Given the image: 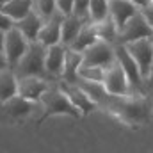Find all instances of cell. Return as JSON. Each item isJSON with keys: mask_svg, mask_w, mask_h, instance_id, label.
I'll return each instance as SVG.
<instances>
[{"mask_svg": "<svg viewBox=\"0 0 153 153\" xmlns=\"http://www.w3.org/2000/svg\"><path fill=\"white\" fill-rule=\"evenodd\" d=\"M57 84H59V87L64 91V94L70 98V102L78 109V112L82 116H89L93 111L98 109V105H96L76 84H68V82H62V80H59Z\"/></svg>", "mask_w": 153, "mask_h": 153, "instance_id": "12", "label": "cell"}, {"mask_svg": "<svg viewBox=\"0 0 153 153\" xmlns=\"http://www.w3.org/2000/svg\"><path fill=\"white\" fill-rule=\"evenodd\" d=\"M98 41V34H96V25L93 22H85L78 32L76 39L71 43L70 50H75V52H84L85 48H89L93 43Z\"/></svg>", "mask_w": 153, "mask_h": 153, "instance_id": "19", "label": "cell"}, {"mask_svg": "<svg viewBox=\"0 0 153 153\" xmlns=\"http://www.w3.org/2000/svg\"><path fill=\"white\" fill-rule=\"evenodd\" d=\"M78 78L91 80V82H103L105 68H100V66H80L78 68Z\"/></svg>", "mask_w": 153, "mask_h": 153, "instance_id": "26", "label": "cell"}, {"mask_svg": "<svg viewBox=\"0 0 153 153\" xmlns=\"http://www.w3.org/2000/svg\"><path fill=\"white\" fill-rule=\"evenodd\" d=\"M153 30L150 29L148 22L144 20L143 13L137 11L119 30H117V39H116V45H128V43H134V41H139V39L144 38H152Z\"/></svg>", "mask_w": 153, "mask_h": 153, "instance_id": "7", "label": "cell"}, {"mask_svg": "<svg viewBox=\"0 0 153 153\" xmlns=\"http://www.w3.org/2000/svg\"><path fill=\"white\" fill-rule=\"evenodd\" d=\"M55 4H57V11H61L64 16L73 14V4H75V0H55Z\"/></svg>", "mask_w": 153, "mask_h": 153, "instance_id": "28", "label": "cell"}, {"mask_svg": "<svg viewBox=\"0 0 153 153\" xmlns=\"http://www.w3.org/2000/svg\"><path fill=\"white\" fill-rule=\"evenodd\" d=\"M96 25V34H98V39H103L111 45H116V39H117V30L119 27L116 25V22L112 20V16L109 14L105 20L94 23Z\"/></svg>", "mask_w": 153, "mask_h": 153, "instance_id": "23", "label": "cell"}, {"mask_svg": "<svg viewBox=\"0 0 153 153\" xmlns=\"http://www.w3.org/2000/svg\"><path fill=\"white\" fill-rule=\"evenodd\" d=\"M100 107L128 126H141L152 119V102L146 94L139 93L109 94Z\"/></svg>", "mask_w": 153, "mask_h": 153, "instance_id": "1", "label": "cell"}, {"mask_svg": "<svg viewBox=\"0 0 153 153\" xmlns=\"http://www.w3.org/2000/svg\"><path fill=\"white\" fill-rule=\"evenodd\" d=\"M116 50V61L121 64L125 75L128 78L130 84V93H139V94H148L146 85H144V78L139 71V66L135 64V61L132 59V55L128 53L125 45H114Z\"/></svg>", "mask_w": 153, "mask_h": 153, "instance_id": "4", "label": "cell"}, {"mask_svg": "<svg viewBox=\"0 0 153 153\" xmlns=\"http://www.w3.org/2000/svg\"><path fill=\"white\" fill-rule=\"evenodd\" d=\"M144 85H146V91H153V64L148 71V75L144 78Z\"/></svg>", "mask_w": 153, "mask_h": 153, "instance_id": "31", "label": "cell"}, {"mask_svg": "<svg viewBox=\"0 0 153 153\" xmlns=\"http://www.w3.org/2000/svg\"><path fill=\"white\" fill-rule=\"evenodd\" d=\"M45 55H46V46H43L39 41L29 43V48L25 52V55L20 59V62L13 68L16 78H23V76H39L45 78L50 84H55L57 80L53 76L48 75L46 66H45Z\"/></svg>", "mask_w": 153, "mask_h": 153, "instance_id": "2", "label": "cell"}, {"mask_svg": "<svg viewBox=\"0 0 153 153\" xmlns=\"http://www.w3.org/2000/svg\"><path fill=\"white\" fill-rule=\"evenodd\" d=\"M32 11L41 20L46 22L57 11V4H55V0H32Z\"/></svg>", "mask_w": 153, "mask_h": 153, "instance_id": "25", "label": "cell"}, {"mask_svg": "<svg viewBox=\"0 0 153 153\" xmlns=\"http://www.w3.org/2000/svg\"><path fill=\"white\" fill-rule=\"evenodd\" d=\"M76 85L100 107L105 100H107V96H109V93H107V89H105V85H103V82H91V80H84V78H78L76 80Z\"/></svg>", "mask_w": 153, "mask_h": 153, "instance_id": "20", "label": "cell"}, {"mask_svg": "<svg viewBox=\"0 0 153 153\" xmlns=\"http://www.w3.org/2000/svg\"><path fill=\"white\" fill-rule=\"evenodd\" d=\"M16 76L13 70H2L0 71V103L7 102L9 98L16 96Z\"/></svg>", "mask_w": 153, "mask_h": 153, "instance_id": "22", "label": "cell"}, {"mask_svg": "<svg viewBox=\"0 0 153 153\" xmlns=\"http://www.w3.org/2000/svg\"><path fill=\"white\" fill-rule=\"evenodd\" d=\"M89 4H91V0H75L73 14L82 18V20H85V22H89Z\"/></svg>", "mask_w": 153, "mask_h": 153, "instance_id": "27", "label": "cell"}, {"mask_svg": "<svg viewBox=\"0 0 153 153\" xmlns=\"http://www.w3.org/2000/svg\"><path fill=\"white\" fill-rule=\"evenodd\" d=\"M50 82H46L45 78H39V76H23V78H16V93L18 96L29 100V102H34L39 103L43 93L48 89Z\"/></svg>", "mask_w": 153, "mask_h": 153, "instance_id": "10", "label": "cell"}, {"mask_svg": "<svg viewBox=\"0 0 153 153\" xmlns=\"http://www.w3.org/2000/svg\"><path fill=\"white\" fill-rule=\"evenodd\" d=\"M85 23V20L78 18L75 14H70V16H64L62 20V25H61V45H64L66 48L71 46V43L76 39L82 25Z\"/></svg>", "mask_w": 153, "mask_h": 153, "instance_id": "17", "label": "cell"}, {"mask_svg": "<svg viewBox=\"0 0 153 153\" xmlns=\"http://www.w3.org/2000/svg\"><path fill=\"white\" fill-rule=\"evenodd\" d=\"M150 41H152V45H153V36H152V38H150Z\"/></svg>", "mask_w": 153, "mask_h": 153, "instance_id": "36", "label": "cell"}, {"mask_svg": "<svg viewBox=\"0 0 153 153\" xmlns=\"http://www.w3.org/2000/svg\"><path fill=\"white\" fill-rule=\"evenodd\" d=\"M5 2H7V0H0V7H2V5H4Z\"/></svg>", "mask_w": 153, "mask_h": 153, "instance_id": "35", "label": "cell"}, {"mask_svg": "<svg viewBox=\"0 0 153 153\" xmlns=\"http://www.w3.org/2000/svg\"><path fill=\"white\" fill-rule=\"evenodd\" d=\"M125 46H126L128 53L132 55V59L135 61V64L139 66V71H141L143 78H146V75H148V71H150V68L153 64V45L150 38L128 43Z\"/></svg>", "mask_w": 153, "mask_h": 153, "instance_id": "9", "label": "cell"}, {"mask_svg": "<svg viewBox=\"0 0 153 153\" xmlns=\"http://www.w3.org/2000/svg\"><path fill=\"white\" fill-rule=\"evenodd\" d=\"M4 39H5V32L0 30V52H4Z\"/></svg>", "mask_w": 153, "mask_h": 153, "instance_id": "34", "label": "cell"}, {"mask_svg": "<svg viewBox=\"0 0 153 153\" xmlns=\"http://www.w3.org/2000/svg\"><path fill=\"white\" fill-rule=\"evenodd\" d=\"M112 62H116L114 45L103 39H98L82 52V66H100L107 70Z\"/></svg>", "mask_w": 153, "mask_h": 153, "instance_id": "6", "label": "cell"}, {"mask_svg": "<svg viewBox=\"0 0 153 153\" xmlns=\"http://www.w3.org/2000/svg\"><path fill=\"white\" fill-rule=\"evenodd\" d=\"M43 23H45V20H41L34 11H30L25 18H22V20L14 22V27H16V29H18V30L27 38L29 43H32V41H38L39 30H41Z\"/></svg>", "mask_w": 153, "mask_h": 153, "instance_id": "16", "label": "cell"}, {"mask_svg": "<svg viewBox=\"0 0 153 153\" xmlns=\"http://www.w3.org/2000/svg\"><path fill=\"white\" fill-rule=\"evenodd\" d=\"M39 103L43 105V116L38 119V126L50 116H70V117H80V112L75 105L70 102V98L64 94V91L59 87V84H50L48 89L43 93Z\"/></svg>", "mask_w": 153, "mask_h": 153, "instance_id": "3", "label": "cell"}, {"mask_svg": "<svg viewBox=\"0 0 153 153\" xmlns=\"http://www.w3.org/2000/svg\"><path fill=\"white\" fill-rule=\"evenodd\" d=\"M62 20H64V14L61 11H55L41 27L39 30L38 41L43 46H52V45H57L61 43V25H62Z\"/></svg>", "mask_w": 153, "mask_h": 153, "instance_id": "13", "label": "cell"}, {"mask_svg": "<svg viewBox=\"0 0 153 153\" xmlns=\"http://www.w3.org/2000/svg\"><path fill=\"white\" fill-rule=\"evenodd\" d=\"M109 2L111 0H91L89 4V22L98 23L109 16Z\"/></svg>", "mask_w": 153, "mask_h": 153, "instance_id": "24", "label": "cell"}, {"mask_svg": "<svg viewBox=\"0 0 153 153\" xmlns=\"http://www.w3.org/2000/svg\"><path fill=\"white\" fill-rule=\"evenodd\" d=\"M27 48H29V41H27V38H25L16 27L9 29V30L5 32L4 53H5V59H7V64H9L11 70H13V68L20 62V59L25 55Z\"/></svg>", "mask_w": 153, "mask_h": 153, "instance_id": "8", "label": "cell"}, {"mask_svg": "<svg viewBox=\"0 0 153 153\" xmlns=\"http://www.w3.org/2000/svg\"><path fill=\"white\" fill-rule=\"evenodd\" d=\"M34 107H36L34 102H29L16 94L7 102L0 103V123H7V125L22 123L34 112Z\"/></svg>", "mask_w": 153, "mask_h": 153, "instance_id": "5", "label": "cell"}, {"mask_svg": "<svg viewBox=\"0 0 153 153\" xmlns=\"http://www.w3.org/2000/svg\"><path fill=\"white\" fill-rule=\"evenodd\" d=\"M130 2H132L139 11L144 9V7H148V5H152V0H130Z\"/></svg>", "mask_w": 153, "mask_h": 153, "instance_id": "32", "label": "cell"}, {"mask_svg": "<svg viewBox=\"0 0 153 153\" xmlns=\"http://www.w3.org/2000/svg\"><path fill=\"white\" fill-rule=\"evenodd\" d=\"M139 9L130 2V0H111L109 2V14L112 16L116 25L121 29Z\"/></svg>", "mask_w": 153, "mask_h": 153, "instance_id": "15", "label": "cell"}, {"mask_svg": "<svg viewBox=\"0 0 153 153\" xmlns=\"http://www.w3.org/2000/svg\"><path fill=\"white\" fill-rule=\"evenodd\" d=\"M9 68V64H7V59H5V53L4 52H0V71L2 70H7ZM11 70V68H9Z\"/></svg>", "mask_w": 153, "mask_h": 153, "instance_id": "33", "label": "cell"}, {"mask_svg": "<svg viewBox=\"0 0 153 153\" xmlns=\"http://www.w3.org/2000/svg\"><path fill=\"white\" fill-rule=\"evenodd\" d=\"M14 27V22L7 16V14H4L2 11H0V30H4V32H7L9 29H13Z\"/></svg>", "mask_w": 153, "mask_h": 153, "instance_id": "29", "label": "cell"}, {"mask_svg": "<svg viewBox=\"0 0 153 153\" xmlns=\"http://www.w3.org/2000/svg\"><path fill=\"white\" fill-rule=\"evenodd\" d=\"M152 4H153V0H152Z\"/></svg>", "mask_w": 153, "mask_h": 153, "instance_id": "37", "label": "cell"}, {"mask_svg": "<svg viewBox=\"0 0 153 153\" xmlns=\"http://www.w3.org/2000/svg\"><path fill=\"white\" fill-rule=\"evenodd\" d=\"M82 66V52L70 50L66 52V61H64V70L59 80L68 82V84H76L78 80V68Z\"/></svg>", "mask_w": 153, "mask_h": 153, "instance_id": "18", "label": "cell"}, {"mask_svg": "<svg viewBox=\"0 0 153 153\" xmlns=\"http://www.w3.org/2000/svg\"><path fill=\"white\" fill-rule=\"evenodd\" d=\"M66 52L68 48L61 43L57 45H52L46 48V55H45V66H46V71L48 75L53 76L57 82L62 75V70H64V61H66Z\"/></svg>", "mask_w": 153, "mask_h": 153, "instance_id": "14", "label": "cell"}, {"mask_svg": "<svg viewBox=\"0 0 153 153\" xmlns=\"http://www.w3.org/2000/svg\"><path fill=\"white\" fill-rule=\"evenodd\" d=\"M0 11L7 14L13 22H18L32 11V0H7L0 7Z\"/></svg>", "mask_w": 153, "mask_h": 153, "instance_id": "21", "label": "cell"}, {"mask_svg": "<svg viewBox=\"0 0 153 153\" xmlns=\"http://www.w3.org/2000/svg\"><path fill=\"white\" fill-rule=\"evenodd\" d=\"M103 85H105V89H107L109 94H128V93H130L128 78H126L123 68H121V64H119L117 61L112 62V64L105 70Z\"/></svg>", "mask_w": 153, "mask_h": 153, "instance_id": "11", "label": "cell"}, {"mask_svg": "<svg viewBox=\"0 0 153 153\" xmlns=\"http://www.w3.org/2000/svg\"><path fill=\"white\" fill-rule=\"evenodd\" d=\"M141 13H143L144 20L148 22L150 29L153 30V4H152V5H148V7H144V9H141Z\"/></svg>", "mask_w": 153, "mask_h": 153, "instance_id": "30", "label": "cell"}]
</instances>
